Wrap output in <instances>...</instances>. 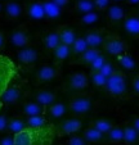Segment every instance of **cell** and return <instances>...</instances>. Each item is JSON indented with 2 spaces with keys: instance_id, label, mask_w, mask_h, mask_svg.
I'll return each instance as SVG.
<instances>
[{
  "instance_id": "obj_26",
  "label": "cell",
  "mask_w": 139,
  "mask_h": 145,
  "mask_svg": "<svg viewBox=\"0 0 139 145\" xmlns=\"http://www.w3.org/2000/svg\"><path fill=\"white\" fill-rule=\"evenodd\" d=\"M106 141L112 145L124 144V129L120 125H115L106 134Z\"/></svg>"
},
{
  "instance_id": "obj_5",
  "label": "cell",
  "mask_w": 139,
  "mask_h": 145,
  "mask_svg": "<svg viewBox=\"0 0 139 145\" xmlns=\"http://www.w3.org/2000/svg\"><path fill=\"white\" fill-rule=\"evenodd\" d=\"M82 126H84V121L81 120V117L72 116V117L61 120L54 126V131L58 136H70V135L80 132L82 130Z\"/></svg>"
},
{
  "instance_id": "obj_8",
  "label": "cell",
  "mask_w": 139,
  "mask_h": 145,
  "mask_svg": "<svg viewBox=\"0 0 139 145\" xmlns=\"http://www.w3.org/2000/svg\"><path fill=\"white\" fill-rule=\"evenodd\" d=\"M61 74V68L57 63L41 64L34 72V80L36 84H46L57 80Z\"/></svg>"
},
{
  "instance_id": "obj_31",
  "label": "cell",
  "mask_w": 139,
  "mask_h": 145,
  "mask_svg": "<svg viewBox=\"0 0 139 145\" xmlns=\"http://www.w3.org/2000/svg\"><path fill=\"white\" fill-rule=\"evenodd\" d=\"M74 9L77 14L81 16V14H85V13H89V12L96 10V7H94L93 0H76Z\"/></svg>"
},
{
  "instance_id": "obj_11",
  "label": "cell",
  "mask_w": 139,
  "mask_h": 145,
  "mask_svg": "<svg viewBox=\"0 0 139 145\" xmlns=\"http://www.w3.org/2000/svg\"><path fill=\"white\" fill-rule=\"evenodd\" d=\"M25 98L35 100L36 103L41 104L43 107L48 108L49 105H52L53 103L58 100V94L52 89H38V90L26 93Z\"/></svg>"
},
{
  "instance_id": "obj_45",
  "label": "cell",
  "mask_w": 139,
  "mask_h": 145,
  "mask_svg": "<svg viewBox=\"0 0 139 145\" xmlns=\"http://www.w3.org/2000/svg\"><path fill=\"white\" fill-rule=\"evenodd\" d=\"M57 5H59L61 8H66V7L70 4V0H53Z\"/></svg>"
},
{
  "instance_id": "obj_44",
  "label": "cell",
  "mask_w": 139,
  "mask_h": 145,
  "mask_svg": "<svg viewBox=\"0 0 139 145\" xmlns=\"http://www.w3.org/2000/svg\"><path fill=\"white\" fill-rule=\"evenodd\" d=\"M129 122H130V125H131V126H133L134 129H135L136 131L139 132V117H138V116H135V117H133L130 121H129Z\"/></svg>"
},
{
  "instance_id": "obj_37",
  "label": "cell",
  "mask_w": 139,
  "mask_h": 145,
  "mask_svg": "<svg viewBox=\"0 0 139 145\" xmlns=\"http://www.w3.org/2000/svg\"><path fill=\"white\" fill-rule=\"evenodd\" d=\"M106 62H107V58L104 57L103 53H102L101 55H98V57H97L96 59L90 63L89 69H90V71H101V68L104 66V63H106Z\"/></svg>"
},
{
  "instance_id": "obj_41",
  "label": "cell",
  "mask_w": 139,
  "mask_h": 145,
  "mask_svg": "<svg viewBox=\"0 0 139 145\" xmlns=\"http://www.w3.org/2000/svg\"><path fill=\"white\" fill-rule=\"evenodd\" d=\"M8 121H9V116L5 112L0 113V135L7 132V127H8Z\"/></svg>"
},
{
  "instance_id": "obj_23",
  "label": "cell",
  "mask_w": 139,
  "mask_h": 145,
  "mask_svg": "<svg viewBox=\"0 0 139 145\" xmlns=\"http://www.w3.org/2000/svg\"><path fill=\"white\" fill-rule=\"evenodd\" d=\"M46 114L49 116L53 120H62L66 114L68 113L67 109V103H63V101H55L52 105L46 108Z\"/></svg>"
},
{
  "instance_id": "obj_33",
  "label": "cell",
  "mask_w": 139,
  "mask_h": 145,
  "mask_svg": "<svg viewBox=\"0 0 139 145\" xmlns=\"http://www.w3.org/2000/svg\"><path fill=\"white\" fill-rule=\"evenodd\" d=\"M89 81L94 88L97 89H103L106 85L107 77L104 74H102L99 71H90L89 73Z\"/></svg>"
},
{
  "instance_id": "obj_48",
  "label": "cell",
  "mask_w": 139,
  "mask_h": 145,
  "mask_svg": "<svg viewBox=\"0 0 139 145\" xmlns=\"http://www.w3.org/2000/svg\"><path fill=\"white\" fill-rule=\"evenodd\" d=\"M111 1H115V3H121V1H124V0H111Z\"/></svg>"
},
{
  "instance_id": "obj_29",
  "label": "cell",
  "mask_w": 139,
  "mask_h": 145,
  "mask_svg": "<svg viewBox=\"0 0 139 145\" xmlns=\"http://www.w3.org/2000/svg\"><path fill=\"white\" fill-rule=\"evenodd\" d=\"M52 54H53V58H54L55 62H57V63H61V62L68 59V58L72 55L71 46H68V45L61 42V44L52 52Z\"/></svg>"
},
{
  "instance_id": "obj_50",
  "label": "cell",
  "mask_w": 139,
  "mask_h": 145,
  "mask_svg": "<svg viewBox=\"0 0 139 145\" xmlns=\"http://www.w3.org/2000/svg\"><path fill=\"white\" fill-rule=\"evenodd\" d=\"M0 1H1V3H5V1H8V0H0Z\"/></svg>"
},
{
  "instance_id": "obj_52",
  "label": "cell",
  "mask_w": 139,
  "mask_h": 145,
  "mask_svg": "<svg viewBox=\"0 0 139 145\" xmlns=\"http://www.w3.org/2000/svg\"><path fill=\"white\" fill-rule=\"evenodd\" d=\"M75 1H76V0H75Z\"/></svg>"
},
{
  "instance_id": "obj_2",
  "label": "cell",
  "mask_w": 139,
  "mask_h": 145,
  "mask_svg": "<svg viewBox=\"0 0 139 145\" xmlns=\"http://www.w3.org/2000/svg\"><path fill=\"white\" fill-rule=\"evenodd\" d=\"M103 90L111 98L115 99H128L133 95L130 90V84H129L128 76L125 74V72L123 69H116L107 78Z\"/></svg>"
},
{
  "instance_id": "obj_32",
  "label": "cell",
  "mask_w": 139,
  "mask_h": 145,
  "mask_svg": "<svg viewBox=\"0 0 139 145\" xmlns=\"http://www.w3.org/2000/svg\"><path fill=\"white\" fill-rule=\"evenodd\" d=\"M88 44L86 41H85L84 36H77L76 40L74 41V44L71 45V52H72V57L76 58L79 57L80 54H82V53L85 52V50L88 49Z\"/></svg>"
},
{
  "instance_id": "obj_38",
  "label": "cell",
  "mask_w": 139,
  "mask_h": 145,
  "mask_svg": "<svg viewBox=\"0 0 139 145\" xmlns=\"http://www.w3.org/2000/svg\"><path fill=\"white\" fill-rule=\"evenodd\" d=\"M130 90L133 95H139V73H134L130 80Z\"/></svg>"
},
{
  "instance_id": "obj_27",
  "label": "cell",
  "mask_w": 139,
  "mask_h": 145,
  "mask_svg": "<svg viewBox=\"0 0 139 145\" xmlns=\"http://www.w3.org/2000/svg\"><path fill=\"white\" fill-rule=\"evenodd\" d=\"M125 10L121 5L117 4H113V5H109L107 8V18L111 23L113 25H117V23L123 22L124 18H125Z\"/></svg>"
},
{
  "instance_id": "obj_9",
  "label": "cell",
  "mask_w": 139,
  "mask_h": 145,
  "mask_svg": "<svg viewBox=\"0 0 139 145\" xmlns=\"http://www.w3.org/2000/svg\"><path fill=\"white\" fill-rule=\"evenodd\" d=\"M39 59H40V52L38 48L31 44L25 48H21L17 52V62L25 69H31L38 63Z\"/></svg>"
},
{
  "instance_id": "obj_20",
  "label": "cell",
  "mask_w": 139,
  "mask_h": 145,
  "mask_svg": "<svg viewBox=\"0 0 139 145\" xmlns=\"http://www.w3.org/2000/svg\"><path fill=\"white\" fill-rule=\"evenodd\" d=\"M26 127H27V123H26L25 116H22V114L12 116V117H9V121H8L7 132L12 135H16L18 132H21L22 130H25Z\"/></svg>"
},
{
  "instance_id": "obj_47",
  "label": "cell",
  "mask_w": 139,
  "mask_h": 145,
  "mask_svg": "<svg viewBox=\"0 0 139 145\" xmlns=\"http://www.w3.org/2000/svg\"><path fill=\"white\" fill-rule=\"evenodd\" d=\"M3 16V3L0 1V17Z\"/></svg>"
},
{
  "instance_id": "obj_3",
  "label": "cell",
  "mask_w": 139,
  "mask_h": 145,
  "mask_svg": "<svg viewBox=\"0 0 139 145\" xmlns=\"http://www.w3.org/2000/svg\"><path fill=\"white\" fill-rule=\"evenodd\" d=\"M68 113L76 117H84L89 114L94 109V99L85 93H76L72 94V96L67 101Z\"/></svg>"
},
{
  "instance_id": "obj_51",
  "label": "cell",
  "mask_w": 139,
  "mask_h": 145,
  "mask_svg": "<svg viewBox=\"0 0 139 145\" xmlns=\"http://www.w3.org/2000/svg\"><path fill=\"white\" fill-rule=\"evenodd\" d=\"M121 145H125V144H121Z\"/></svg>"
},
{
  "instance_id": "obj_24",
  "label": "cell",
  "mask_w": 139,
  "mask_h": 145,
  "mask_svg": "<svg viewBox=\"0 0 139 145\" xmlns=\"http://www.w3.org/2000/svg\"><path fill=\"white\" fill-rule=\"evenodd\" d=\"M43 4H44V12H45V19L55 21V19L61 18L63 8L57 5L53 0H43Z\"/></svg>"
},
{
  "instance_id": "obj_17",
  "label": "cell",
  "mask_w": 139,
  "mask_h": 145,
  "mask_svg": "<svg viewBox=\"0 0 139 145\" xmlns=\"http://www.w3.org/2000/svg\"><path fill=\"white\" fill-rule=\"evenodd\" d=\"M101 54H102V52L99 50V48H88L82 54H80L79 57L74 58V60H72L71 63L72 64H81V66L89 67L93 60Z\"/></svg>"
},
{
  "instance_id": "obj_19",
  "label": "cell",
  "mask_w": 139,
  "mask_h": 145,
  "mask_svg": "<svg viewBox=\"0 0 139 145\" xmlns=\"http://www.w3.org/2000/svg\"><path fill=\"white\" fill-rule=\"evenodd\" d=\"M106 35L107 33H104L103 30H89L85 33L84 39L89 48H102Z\"/></svg>"
},
{
  "instance_id": "obj_13",
  "label": "cell",
  "mask_w": 139,
  "mask_h": 145,
  "mask_svg": "<svg viewBox=\"0 0 139 145\" xmlns=\"http://www.w3.org/2000/svg\"><path fill=\"white\" fill-rule=\"evenodd\" d=\"M23 14H25V4H22L21 1L8 0V1L3 3V17L7 21H9V22L17 21Z\"/></svg>"
},
{
  "instance_id": "obj_10",
  "label": "cell",
  "mask_w": 139,
  "mask_h": 145,
  "mask_svg": "<svg viewBox=\"0 0 139 145\" xmlns=\"http://www.w3.org/2000/svg\"><path fill=\"white\" fill-rule=\"evenodd\" d=\"M31 40H32V36H31L30 30H28V27L26 25L17 26L9 35V42L16 49H21V48L30 45Z\"/></svg>"
},
{
  "instance_id": "obj_6",
  "label": "cell",
  "mask_w": 139,
  "mask_h": 145,
  "mask_svg": "<svg viewBox=\"0 0 139 145\" xmlns=\"http://www.w3.org/2000/svg\"><path fill=\"white\" fill-rule=\"evenodd\" d=\"M102 49L108 55L117 57V55L128 52L129 45L124 39H121L116 33H107L106 37H104L103 44H102Z\"/></svg>"
},
{
  "instance_id": "obj_1",
  "label": "cell",
  "mask_w": 139,
  "mask_h": 145,
  "mask_svg": "<svg viewBox=\"0 0 139 145\" xmlns=\"http://www.w3.org/2000/svg\"><path fill=\"white\" fill-rule=\"evenodd\" d=\"M54 136V126L50 123L43 127H26L14 135V145H52Z\"/></svg>"
},
{
  "instance_id": "obj_25",
  "label": "cell",
  "mask_w": 139,
  "mask_h": 145,
  "mask_svg": "<svg viewBox=\"0 0 139 145\" xmlns=\"http://www.w3.org/2000/svg\"><path fill=\"white\" fill-rule=\"evenodd\" d=\"M57 30H58V33H59L61 42L68 45V46H71L77 37L75 28L71 27V26H68V25H62V26H59Z\"/></svg>"
},
{
  "instance_id": "obj_42",
  "label": "cell",
  "mask_w": 139,
  "mask_h": 145,
  "mask_svg": "<svg viewBox=\"0 0 139 145\" xmlns=\"http://www.w3.org/2000/svg\"><path fill=\"white\" fill-rule=\"evenodd\" d=\"M96 10H107L109 5H111V0H93Z\"/></svg>"
},
{
  "instance_id": "obj_30",
  "label": "cell",
  "mask_w": 139,
  "mask_h": 145,
  "mask_svg": "<svg viewBox=\"0 0 139 145\" xmlns=\"http://www.w3.org/2000/svg\"><path fill=\"white\" fill-rule=\"evenodd\" d=\"M92 125H93L94 127H97V129H98L99 131L103 132V134L106 135L107 132H108L109 130H111L112 127L115 126V125H116V123H115L112 120H109V118L101 117V118H97V120L93 121Z\"/></svg>"
},
{
  "instance_id": "obj_12",
  "label": "cell",
  "mask_w": 139,
  "mask_h": 145,
  "mask_svg": "<svg viewBox=\"0 0 139 145\" xmlns=\"http://www.w3.org/2000/svg\"><path fill=\"white\" fill-rule=\"evenodd\" d=\"M23 98H25V91L22 89L21 84H18V82L12 84L11 82L9 86L5 89V91L3 93V95L0 96V101L7 105H14L21 103Z\"/></svg>"
},
{
  "instance_id": "obj_7",
  "label": "cell",
  "mask_w": 139,
  "mask_h": 145,
  "mask_svg": "<svg viewBox=\"0 0 139 145\" xmlns=\"http://www.w3.org/2000/svg\"><path fill=\"white\" fill-rule=\"evenodd\" d=\"M17 69L14 63L8 57L0 55V96L3 95L5 89L9 86L13 77L16 76Z\"/></svg>"
},
{
  "instance_id": "obj_16",
  "label": "cell",
  "mask_w": 139,
  "mask_h": 145,
  "mask_svg": "<svg viewBox=\"0 0 139 145\" xmlns=\"http://www.w3.org/2000/svg\"><path fill=\"white\" fill-rule=\"evenodd\" d=\"M123 30L130 37H139V16H135V14L126 16L123 21Z\"/></svg>"
},
{
  "instance_id": "obj_34",
  "label": "cell",
  "mask_w": 139,
  "mask_h": 145,
  "mask_svg": "<svg viewBox=\"0 0 139 145\" xmlns=\"http://www.w3.org/2000/svg\"><path fill=\"white\" fill-rule=\"evenodd\" d=\"M99 13L96 10L93 12H89V13H85V14H81L79 18V23L82 26H93L96 23L99 22Z\"/></svg>"
},
{
  "instance_id": "obj_39",
  "label": "cell",
  "mask_w": 139,
  "mask_h": 145,
  "mask_svg": "<svg viewBox=\"0 0 139 145\" xmlns=\"http://www.w3.org/2000/svg\"><path fill=\"white\" fill-rule=\"evenodd\" d=\"M115 71H116V68H115V66L111 63V62H108V60H107L106 63H104V66L101 68V71H99V72H101L102 74H104V76H106L107 78H108V77L111 76V74L113 73Z\"/></svg>"
},
{
  "instance_id": "obj_15",
  "label": "cell",
  "mask_w": 139,
  "mask_h": 145,
  "mask_svg": "<svg viewBox=\"0 0 139 145\" xmlns=\"http://www.w3.org/2000/svg\"><path fill=\"white\" fill-rule=\"evenodd\" d=\"M46 108L43 107L41 104L36 103L35 100L31 99H26L22 100L19 104V113L25 117H32V116H40V114H45Z\"/></svg>"
},
{
  "instance_id": "obj_35",
  "label": "cell",
  "mask_w": 139,
  "mask_h": 145,
  "mask_svg": "<svg viewBox=\"0 0 139 145\" xmlns=\"http://www.w3.org/2000/svg\"><path fill=\"white\" fill-rule=\"evenodd\" d=\"M26 123H27V127H43V126L49 125V123H48V120H46V117H45V114L26 117Z\"/></svg>"
},
{
  "instance_id": "obj_40",
  "label": "cell",
  "mask_w": 139,
  "mask_h": 145,
  "mask_svg": "<svg viewBox=\"0 0 139 145\" xmlns=\"http://www.w3.org/2000/svg\"><path fill=\"white\" fill-rule=\"evenodd\" d=\"M0 145H14V135L4 132L0 135Z\"/></svg>"
},
{
  "instance_id": "obj_49",
  "label": "cell",
  "mask_w": 139,
  "mask_h": 145,
  "mask_svg": "<svg viewBox=\"0 0 139 145\" xmlns=\"http://www.w3.org/2000/svg\"><path fill=\"white\" fill-rule=\"evenodd\" d=\"M1 107H3V103H1V101H0V109H1Z\"/></svg>"
},
{
  "instance_id": "obj_4",
  "label": "cell",
  "mask_w": 139,
  "mask_h": 145,
  "mask_svg": "<svg viewBox=\"0 0 139 145\" xmlns=\"http://www.w3.org/2000/svg\"><path fill=\"white\" fill-rule=\"evenodd\" d=\"M90 85L89 74H86L82 71H76L70 73L63 81V90L67 93H81L86 90L88 86Z\"/></svg>"
},
{
  "instance_id": "obj_21",
  "label": "cell",
  "mask_w": 139,
  "mask_h": 145,
  "mask_svg": "<svg viewBox=\"0 0 139 145\" xmlns=\"http://www.w3.org/2000/svg\"><path fill=\"white\" fill-rule=\"evenodd\" d=\"M43 48L46 50V52L52 53L58 45L61 44V39H59V33H58V30H50L48 32L44 33L43 36Z\"/></svg>"
},
{
  "instance_id": "obj_18",
  "label": "cell",
  "mask_w": 139,
  "mask_h": 145,
  "mask_svg": "<svg viewBox=\"0 0 139 145\" xmlns=\"http://www.w3.org/2000/svg\"><path fill=\"white\" fill-rule=\"evenodd\" d=\"M116 62H117V64L121 67V69L125 72H135L136 68H138L135 58L128 52L117 55V57H116Z\"/></svg>"
},
{
  "instance_id": "obj_14",
  "label": "cell",
  "mask_w": 139,
  "mask_h": 145,
  "mask_svg": "<svg viewBox=\"0 0 139 145\" xmlns=\"http://www.w3.org/2000/svg\"><path fill=\"white\" fill-rule=\"evenodd\" d=\"M25 14L30 21H35V22L45 19L43 0H28L25 4Z\"/></svg>"
},
{
  "instance_id": "obj_43",
  "label": "cell",
  "mask_w": 139,
  "mask_h": 145,
  "mask_svg": "<svg viewBox=\"0 0 139 145\" xmlns=\"http://www.w3.org/2000/svg\"><path fill=\"white\" fill-rule=\"evenodd\" d=\"M7 44V36L3 28H0V50H3Z\"/></svg>"
},
{
  "instance_id": "obj_36",
  "label": "cell",
  "mask_w": 139,
  "mask_h": 145,
  "mask_svg": "<svg viewBox=\"0 0 139 145\" xmlns=\"http://www.w3.org/2000/svg\"><path fill=\"white\" fill-rule=\"evenodd\" d=\"M66 145H90V144L85 140V137L82 135L74 134V135H70V137L66 141Z\"/></svg>"
},
{
  "instance_id": "obj_28",
  "label": "cell",
  "mask_w": 139,
  "mask_h": 145,
  "mask_svg": "<svg viewBox=\"0 0 139 145\" xmlns=\"http://www.w3.org/2000/svg\"><path fill=\"white\" fill-rule=\"evenodd\" d=\"M124 129V144L125 145H135L139 142V132L130 125V122H126L123 125Z\"/></svg>"
},
{
  "instance_id": "obj_46",
  "label": "cell",
  "mask_w": 139,
  "mask_h": 145,
  "mask_svg": "<svg viewBox=\"0 0 139 145\" xmlns=\"http://www.w3.org/2000/svg\"><path fill=\"white\" fill-rule=\"evenodd\" d=\"M129 5H139V0H126Z\"/></svg>"
},
{
  "instance_id": "obj_22",
  "label": "cell",
  "mask_w": 139,
  "mask_h": 145,
  "mask_svg": "<svg viewBox=\"0 0 139 145\" xmlns=\"http://www.w3.org/2000/svg\"><path fill=\"white\" fill-rule=\"evenodd\" d=\"M81 135L85 137V140H86L89 144H98V142L106 141V135L99 131L97 127L93 126L92 123L82 131Z\"/></svg>"
}]
</instances>
